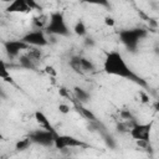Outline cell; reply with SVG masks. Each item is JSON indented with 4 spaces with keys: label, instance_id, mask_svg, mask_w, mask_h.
<instances>
[{
    "label": "cell",
    "instance_id": "obj_11",
    "mask_svg": "<svg viewBox=\"0 0 159 159\" xmlns=\"http://www.w3.org/2000/svg\"><path fill=\"white\" fill-rule=\"evenodd\" d=\"M0 80L12 83V77H11L9 70H7V66H6L5 61H2V60H0Z\"/></svg>",
    "mask_w": 159,
    "mask_h": 159
},
{
    "label": "cell",
    "instance_id": "obj_10",
    "mask_svg": "<svg viewBox=\"0 0 159 159\" xmlns=\"http://www.w3.org/2000/svg\"><path fill=\"white\" fill-rule=\"evenodd\" d=\"M34 117H35L36 123H37L42 129H46V130H50V132H55V130H53V127H52V124H51V122H50V119H48V117H47L42 111H40V109L35 111Z\"/></svg>",
    "mask_w": 159,
    "mask_h": 159
},
{
    "label": "cell",
    "instance_id": "obj_20",
    "mask_svg": "<svg viewBox=\"0 0 159 159\" xmlns=\"http://www.w3.org/2000/svg\"><path fill=\"white\" fill-rule=\"evenodd\" d=\"M45 72L47 73V75H50V76H52V77H55L56 75H57V72H56V70L52 67V66H46L45 67Z\"/></svg>",
    "mask_w": 159,
    "mask_h": 159
},
{
    "label": "cell",
    "instance_id": "obj_14",
    "mask_svg": "<svg viewBox=\"0 0 159 159\" xmlns=\"http://www.w3.org/2000/svg\"><path fill=\"white\" fill-rule=\"evenodd\" d=\"M73 31L78 36H84L87 34V26H86V24L82 20H78L75 24V26H73Z\"/></svg>",
    "mask_w": 159,
    "mask_h": 159
},
{
    "label": "cell",
    "instance_id": "obj_12",
    "mask_svg": "<svg viewBox=\"0 0 159 159\" xmlns=\"http://www.w3.org/2000/svg\"><path fill=\"white\" fill-rule=\"evenodd\" d=\"M73 92H75L76 98H77L78 101H81V102H87V101L91 98L89 92L86 91V89H83V88H81V87H75V88H73Z\"/></svg>",
    "mask_w": 159,
    "mask_h": 159
},
{
    "label": "cell",
    "instance_id": "obj_2",
    "mask_svg": "<svg viewBox=\"0 0 159 159\" xmlns=\"http://www.w3.org/2000/svg\"><path fill=\"white\" fill-rule=\"evenodd\" d=\"M148 35L147 30L142 27H132V29H124L118 32V37L120 42L125 46V48L130 52H135L138 50L139 43L143 39H145Z\"/></svg>",
    "mask_w": 159,
    "mask_h": 159
},
{
    "label": "cell",
    "instance_id": "obj_1",
    "mask_svg": "<svg viewBox=\"0 0 159 159\" xmlns=\"http://www.w3.org/2000/svg\"><path fill=\"white\" fill-rule=\"evenodd\" d=\"M103 70L107 75L125 78L139 86L147 87V82L128 66L124 57L118 51H111L106 55L104 61H103Z\"/></svg>",
    "mask_w": 159,
    "mask_h": 159
},
{
    "label": "cell",
    "instance_id": "obj_5",
    "mask_svg": "<svg viewBox=\"0 0 159 159\" xmlns=\"http://www.w3.org/2000/svg\"><path fill=\"white\" fill-rule=\"evenodd\" d=\"M152 128H153V120H150L149 123H138L132 127V129L129 130V134L137 142L148 143L150 138Z\"/></svg>",
    "mask_w": 159,
    "mask_h": 159
},
{
    "label": "cell",
    "instance_id": "obj_7",
    "mask_svg": "<svg viewBox=\"0 0 159 159\" xmlns=\"http://www.w3.org/2000/svg\"><path fill=\"white\" fill-rule=\"evenodd\" d=\"M21 41H24L29 46H39V47L46 46L48 43L46 34L42 29H37V30H34V31H30V32L25 34L21 37Z\"/></svg>",
    "mask_w": 159,
    "mask_h": 159
},
{
    "label": "cell",
    "instance_id": "obj_4",
    "mask_svg": "<svg viewBox=\"0 0 159 159\" xmlns=\"http://www.w3.org/2000/svg\"><path fill=\"white\" fill-rule=\"evenodd\" d=\"M56 137V132H50L46 129H35L32 132H30L29 134V139L31 142V144H37L41 147H51L53 145V140Z\"/></svg>",
    "mask_w": 159,
    "mask_h": 159
},
{
    "label": "cell",
    "instance_id": "obj_6",
    "mask_svg": "<svg viewBox=\"0 0 159 159\" xmlns=\"http://www.w3.org/2000/svg\"><path fill=\"white\" fill-rule=\"evenodd\" d=\"M87 144L81 139L68 135V134H56L53 140V147L56 149H65V148H82Z\"/></svg>",
    "mask_w": 159,
    "mask_h": 159
},
{
    "label": "cell",
    "instance_id": "obj_18",
    "mask_svg": "<svg viewBox=\"0 0 159 159\" xmlns=\"http://www.w3.org/2000/svg\"><path fill=\"white\" fill-rule=\"evenodd\" d=\"M104 25L106 26H108V27H114V25H116V20H114V17L113 16H111V15H107V16H104Z\"/></svg>",
    "mask_w": 159,
    "mask_h": 159
},
{
    "label": "cell",
    "instance_id": "obj_16",
    "mask_svg": "<svg viewBox=\"0 0 159 159\" xmlns=\"http://www.w3.org/2000/svg\"><path fill=\"white\" fill-rule=\"evenodd\" d=\"M19 62H20V63H21V66H22V67H25V68L35 70V65L32 63L31 58H29L27 56H21V57L19 58Z\"/></svg>",
    "mask_w": 159,
    "mask_h": 159
},
{
    "label": "cell",
    "instance_id": "obj_17",
    "mask_svg": "<svg viewBox=\"0 0 159 159\" xmlns=\"http://www.w3.org/2000/svg\"><path fill=\"white\" fill-rule=\"evenodd\" d=\"M80 58H81L80 56L72 57V58L70 60V66H71L76 72H81V73H82V71H81V60H80Z\"/></svg>",
    "mask_w": 159,
    "mask_h": 159
},
{
    "label": "cell",
    "instance_id": "obj_15",
    "mask_svg": "<svg viewBox=\"0 0 159 159\" xmlns=\"http://www.w3.org/2000/svg\"><path fill=\"white\" fill-rule=\"evenodd\" d=\"M30 145H31V142H30V139L26 137V138L20 139V140L16 142V144H15V149H16L17 152H22V150L27 149Z\"/></svg>",
    "mask_w": 159,
    "mask_h": 159
},
{
    "label": "cell",
    "instance_id": "obj_13",
    "mask_svg": "<svg viewBox=\"0 0 159 159\" xmlns=\"http://www.w3.org/2000/svg\"><path fill=\"white\" fill-rule=\"evenodd\" d=\"M80 60H81V71H82V73H84V72H92V71L96 70V66L93 65L92 61H89V60H87L84 57H81Z\"/></svg>",
    "mask_w": 159,
    "mask_h": 159
},
{
    "label": "cell",
    "instance_id": "obj_8",
    "mask_svg": "<svg viewBox=\"0 0 159 159\" xmlns=\"http://www.w3.org/2000/svg\"><path fill=\"white\" fill-rule=\"evenodd\" d=\"M30 46L26 45L24 41H21V39L17 40H7L4 42V50L6 52V55L9 57H17L20 55L21 51L27 50Z\"/></svg>",
    "mask_w": 159,
    "mask_h": 159
},
{
    "label": "cell",
    "instance_id": "obj_9",
    "mask_svg": "<svg viewBox=\"0 0 159 159\" xmlns=\"http://www.w3.org/2000/svg\"><path fill=\"white\" fill-rule=\"evenodd\" d=\"M7 12H27L31 10V7L27 4V0H14L10 2L6 9Z\"/></svg>",
    "mask_w": 159,
    "mask_h": 159
},
{
    "label": "cell",
    "instance_id": "obj_3",
    "mask_svg": "<svg viewBox=\"0 0 159 159\" xmlns=\"http://www.w3.org/2000/svg\"><path fill=\"white\" fill-rule=\"evenodd\" d=\"M45 34H50L53 36H68L70 29L67 26L65 15L62 11H53L50 14L47 24L43 26Z\"/></svg>",
    "mask_w": 159,
    "mask_h": 159
},
{
    "label": "cell",
    "instance_id": "obj_19",
    "mask_svg": "<svg viewBox=\"0 0 159 159\" xmlns=\"http://www.w3.org/2000/svg\"><path fill=\"white\" fill-rule=\"evenodd\" d=\"M57 108H58L60 113H62V114H67V113H70V106H68V104H65V103H60Z\"/></svg>",
    "mask_w": 159,
    "mask_h": 159
},
{
    "label": "cell",
    "instance_id": "obj_22",
    "mask_svg": "<svg viewBox=\"0 0 159 159\" xmlns=\"http://www.w3.org/2000/svg\"><path fill=\"white\" fill-rule=\"evenodd\" d=\"M57 159H72V158H57Z\"/></svg>",
    "mask_w": 159,
    "mask_h": 159
},
{
    "label": "cell",
    "instance_id": "obj_21",
    "mask_svg": "<svg viewBox=\"0 0 159 159\" xmlns=\"http://www.w3.org/2000/svg\"><path fill=\"white\" fill-rule=\"evenodd\" d=\"M0 140H4V134L1 133V130H0Z\"/></svg>",
    "mask_w": 159,
    "mask_h": 159
}]
</instances>
